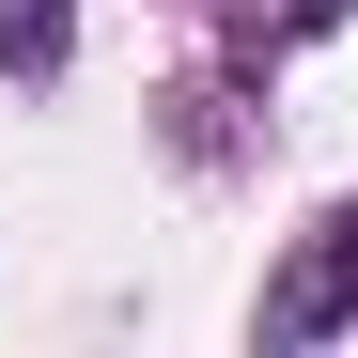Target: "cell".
Returning <instances> with one entry per match:
<instances>
[{
	"mask_svg": "<svg viewBox=\"0 0 358 358\" xmlns=\"http://www.w3.org/2000/svg\"><path fill=\"white\" fill-rule=\"evenodd\" d=\"M63 31H78V0H0V78H47Z\"/></svg>",
	"mask_w": 358,
	"mask_h": 358,
	"instance_id": "obj_2",
	"label": "cell"
},
{
	"mask_svg": "<svg viewBox=\"0 0 358 358\" xmlns=\"http://www.w3.org/2000/svg\"><path fill=\"white\" fill-rule=\"evenodd\" d=\"M343 312H358V234H312L280 265V296H265V343H327Z\"/></svg>",
	"mask_w": 358,
	"mask_h": 358,
	"instance_id": "obj_1",
	"label": "cell"
},
{
	"mask_svg": "<svg viewBox=\"0 0 358 358\" xmlns=\"http://www.w3.org/2000/svg\"><path fill=\"white\" fill-rule=\"evenodd\" d=\"M343 16V0H234V31H250V47H296V31H327Z\"/></svg>",
	"mask_w": 358,
	"mask_h": 358,
	"instance_id": "obj_3",
	"label": "cell"
}]
</instances>
